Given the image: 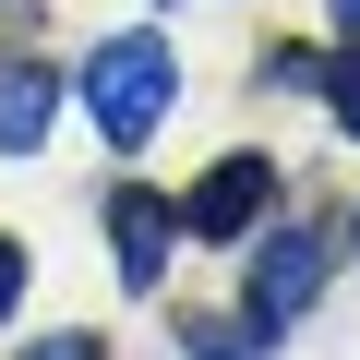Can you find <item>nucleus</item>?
Instances as JSON below:
<instances>
[{
	"instance_id": "obj_1",
	"label": "nucleus",
	"mask_w": 360,
	"mask_h": 360,
	"mask_svg": "<svg viewBox=\"0 0 360 360\" xmlns=\"http://www.w3.org/2000/svg\"><path fill=\"white\" fill-rule=\"evenodd\" d=\"M168 96H180L168 37H108V49H96V72H84V108H96V132H108V144H156Z\"/></svg>"
},
{
	"instance_id": "obj_2",
	"label": "nucleus",
	"mask_w": 360,
	"mask_h": 360,
	"mask_svg": "<svg viewBox=\"0 0 360 360\" xmlns=\"http://www.w3.org/2000/svg\"><path fill=\"white\" fill-rule=\"evenodd\" d=\"M324 264H336V240L324 229H264L252 240V300H240V348H264V336H288L300 312H312V288H324Z\"/></svg>"
},
{
	"instance_id": "obj_3",
	"label": "nucleus",
	"mask_w": 360,
	"mask_h": 360,
	"mask_svg": "<svg viewBox=\"0 0 360 360\" xmlns=\"http://www.w3.org/2000/svg\"><path fill=\"white\" fill-rule=\"evenodd\" d=\"M264 205H276V168H264V156H217V168L193 180V205H180V240H229V252H240Z\"/></svg>"
},
{
	"instance_id": "obj_4",
	"label": "nucleus",
	"mask_w": 360,
	"mask_h": 360,
	"mask_svg": "<svg viewBox=\"0 0 360 360\" xmlns=\"http://www.w3.org/2000/svg\"><path fill=\"white\" fill-rule=\"evenodd\" d=\"M49 120H60V72L37 49H13V60H0V156H37Z\"/></svg>"
},
{
	"instance_id": "obj_5",
	"label": "nucleus",
	"mask_w": 360,
	"mask_h": 360,
	"mask_svg": "<svg viewBox=\"0 0 360 360\" xmlns=\"http://www.w3.org/2000/svg\"><path fill=\"white\" fill-rule=\"evenodd\" d=\"M108 229H120V288H156V276H168V240H180V205L120 193V205H108Z\"/></svg>"
},
{
	"instance_id": "obj_6",
	"label": "nucleus",
	"mask_w": 360,
	"mask_h": 360,
	"mask_svg": "<svg viewBox=\"0 0 360 360\" xmlns=\"http://www.w3.org/2000/svg\"><path fill=\"white\" fill-rule=\"evenodd\" d=\"M324 96H336V120H348V144H360V49H348V60L324 72Z\"/></svg>"
},
{
	"instance_id": "obj_7",
	"label": "nucleus",
	"mask_w": 360,
	"mask_h": 360,
	"mask_svg": "<svg viewBox=\"0 0 360 360\" xmlns=\"http://www.w3.org/2000/svg\"><path fill=\"white\" fill-rule=\"evenodd\" d=\"M13 300H25V240L0 229V324H13Z\"/></svg>"
},
{
	"instance_id": "obj_8",
	"label": "nucleus",
	"mask_w": 360,
	"mask_h": 360,
	"mask_svg": "<svg viewBox=\"0 0 360 360\" xmlns=\"http://www.w3.org/2000/svg\"><path fill=\"white\" fill-rule=\"evenodd\" d=\"M25 360H96V336H37Z\"/></svg>"
},
{
	"instance_id": "obj_9",
	"label": "nucleus",
	"mask_w": 360,
	"mask_h": 360,
	"mask_svg": "<svg viewBox=\"0 0 360 360\" xmlns=\"http://www.w3.org/2000/svg\"><path fill=\"white\" fill-rule=\"evenodd\" d=\"M336 25H360V0H336Z\"/></svg>"
},
{
	"instance_id": "obj_10",
	"label": "nucleus",
	"mask_w": 360,
	"mask_h": 360,
	"mask_svg": "<svg viewBox=\"0 0 360 360\" xmlns=\"http://www.w3.org/2000/svg\"><path fill=\"white\" fill-rule=\"evenodd\" d=\"M205 360H229V348H205Z\"/></svg>"
},
{
	"instance_id": "obj_11",
	"label": "nucleus",
	"mask_w": 360,
	"mask_h": 360,
	"mask_svg": "<svg viewBox=\"0 0 360 360\" xmlns=\"http://www.w3.org/2000/svg\"><path fill=\"white\" fill-rule=\"evenodd\" d=\"M348 240H360V217H348Z\"/></svg>"
}]
</instances>
